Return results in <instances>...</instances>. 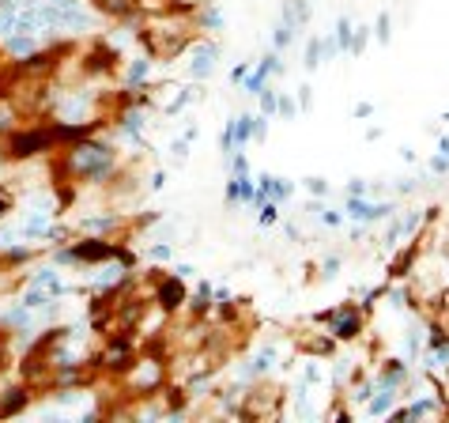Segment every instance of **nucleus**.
Returning a JSON list of instances; mask_svg holds the SVG:
<instances>
[{"label": "nucleus", "instance_id": "39448f33", "mask_svg": "<svg viewBox=\"0 0 449 423\" xmlns=\"http://www.w3.org/2000/svg\"><path fill=\"white\" fill-rule=\"evenodd\" d=\"M83 170H106V163H110V151H102V148H83L79 151V159H76Z\"/></svg>", "mask_w": 449, "mask_h": 423}, {"label": "nucleus", "instance_id": "9d476101", "mask_svg": "<svg viewBox=\"0 0 449 423\" xmlns=\"http://www.w3.org/2000/svg\"><path fill=\"white\" fill-rule=\"evenodd\" d=\"M295 35H299V30H295V27H291V23H283V19H279V27H276V35H272V46H276V53H283V50H287V46H291V42H295Z\"/></svg>", "mask_w": 449, "mask_h": 423}, {"label": "nucleus", "instance_id": "f257e3e1", "mask_svg": "<svg viewBox=\"0 0 449 423\" xmlns=\"http://www.w3.org/2000/svg\"><path fill=\"white\" fill-rule=\"evenodd\" d=\"M359 333H363V310L351 302L332 310V340H355Z\"/></svg>", "mask_w": 449, "mask_h": 423}, {"label": "nucleus", "instance_id": "72a5a7b5", "mask_svg": "<svg viewBox=\"0 0 449 423\" xmlns=\"http://www.w3.org/2000/svg\"><path fill=\"white\" fill-rule=\"evenodd\" d=\"M438 155H449V137L438 140Z\"/></svg>", "mask_w": 449, "mask_h": 423}, {"label": "nucleus", "instance_id": "6e6552de", "mask_svg": "<svg viewBox=\"0 0 449 423\" xmlns=\"http://www.w3.org/2000/svg\"><path fill=\"white\" fill-rule=\"evenodd\" d=\"M34 287H42V291H50V295H61L64 291V280H61L57 268H42V273L34 276Z\"/></svg>", "mask_w": 449, "mask_h": 423}, {"label": "nucleus", "instance_id": "5701e85b", "mask_svg": "<svg viewBox=\"0 0 449 423\" xmlns=\"http://www.w3.org/2000/svg\"><path fill=\"white\" fill-rule=\"evenodd\" d=\"M257 99H261V110H264V114H276V91H268V87H264V91L261 95H257Z\"/></svg>", "mask_w": 449, "mask_h": 423}, {"label": "nucleus", "instance_id": "aec40b11", "mask_svg": "<svg viewBox=\"0 0 449 423\" xmlns=\"http://www.w3.org/2000/svg\"><path fill=\"white\" fill-rule=\"evenodd\" d=\"M117 280H121V265L99 268V276H94V284H102V287H106V284H117Z\"/></svg>", "mask_w": 449, "mask_h": 423}, {"label": "nucleus", "instance_id": "7ed1b4c3", "mask_svg": "<svg viewBox=\"0 0 449 423\" xmlns=\"http://www.w3.org/2000/svg\"><path fill=\"white\" fill-rule=\"evenodd\" d=\"M215 57H219V50H215L212 42H200V46H192L189 50V72L197 79H208L215 72Z\"/></svg>", "mask_w": 449, "mask_h": 423}, {"label": "nucleus", "instance_id": "412c9836", "mask_svg": "<svg viewBox=\"0 0 449 423\" xmlns=\"http://www.w3.org/2000/svg\"><path fill=\"white\" fill-rule=\"evenodd\" d=\"M178 302H181V284L174 280V284L163 287V306H178Z\"/></svg>", "mask_w": 449, "mask_h": 423}, {"label": "nucleus", "instance_id": "393cba45", "mask_svg": "<svg viewBox=\"0 0 449 423\" xmlns=\"http://www.w3.org/2000/svg\"><path fill=\"white\" fill-rule=\"evenodd\" d=\"M317 215H321V223H325V227H340V223H343V215H340V212H325V208H317Z\"/></svg>", "mask_w": 449, "mask_h": 423}, {"label": "nucleus", "instance_id": "f03ea898", "mask_svg": "<svg viewBox=\"0 0 449 423\" xmlns=\"http://www.w3.org/2000/svg\"><path fill=\"white\" fill-rule=\"evenodd\" d=\"M385 215H392V201L370 204L366 197H348V219H355V223H374V219H385Z\"/></svg>", "mask_w": 449, "mask_h": 423}, {"label": "nucleus", "instance_id": "1a4fd4ad", "mask_svg": "<svg viewBox=\"0 0 449 423\" xmlns=\"http://www.w3.org/2000/svg\"><path fill=\"white\" fill-rule=\"evenodd\" d=\"M351 35H355V30H351V19L348 15H340V19H336V46H340V53H351Z\"/></svg>", "mask_w": 449, "mask_h": 423}, {"label": "nucleus", "instance_id": "f704fd0d", "mask_svg": "<svg viewBox=\"0 0 449 423\" xmlns=\"http://www.w3.org/2000/svg\"><path fill=\"white\" fill-rule=\"evenodd\" d=\"M53 4H72V0H53Z\"/></svg>", "mask_w": 449, "mask_h": 423}, {"label": "nucleus", "instance_id": "2eb2a0df", "mask_svg": "<svg viewBox=\"0 0 449 423\" xmlns=\"http://www.w3.org/2000/svg\"><path fill=\"white\" fill-rule=\"evenodd\" d=\"M302 65H306V72H314L321 65V38H310L306 42V61H302Z\"/></svg>", "mask_w": 449, "mask_h": 423}, {"label": "nucleus", "instance_id": "7c9ffc66", "mask_svg": "<svg viewBox=\"0 0 449 423\" xmlns=\"http://www.w3.org/2000/svg\"><path fill=\"white\" fill-rule=\"evenodd\" d=\"M430 170H435V174H449V155H438L435 163H430Z\"/></svg>", "mask_w": 449, "mask_h": 423}, {"label": "nucleus", "instance_id": "f3484780", "mask_svg": "<svg viewBox=\"0 0 449 423\" xmlns=\"http://www.w3.org/2000/svg\"><path fill=\"white\" fill-rule=\"evenodd\" d=\"M261 208V227H272V223L279 219V201H264V204H257Z\"/></svg>", "mask_w": 449, "mask_h": 423}, {"label": "nucleus", "instance_id": "473e14b6", "mask_svg": "<svg viewBox=\"0 0 449 423\" xmlns=\"http://www.w3.org/2000/svg\"><path fill=\"white\" fill-rule=\"evenodd\" d=\"M370 114H374L370 102H359V106H355V117H370Z\"/></svg>", "mask_w": 449, "mask_h": 423}, {"label": "nucleus", "instance_id": "ddd939ff", "mask_svg": "<svg viewBox=\"0 0 449 423\" xmlns=\"http://www.w3.org/2000/svg\"><path fill=\"white\" fill-rule=\"evenodd\" d=\"M374 38H378L381 46H389V38H392V19H389V12H381L378 19H374Z\"/></svg>", "mask_w": 449, "mask_h": 423}, {"label": "nucleus", "instance_id": "a211bd4d", "mask_svg": "<svg viewBox=\"0 0 449 423\" xmlns=\"http://www.w3.org/2000/svg\"><path fill=\"white\" fill-rule=\"evenodd\" d=\"M276 114H283V117H295V114H299V102H295L291 95H276Z\"/></svg>", "mask_w": 449, "mask_h": 423}, {"label": "nucleus", "instance_id": "f8f14e48", "mask_svg": "<svg viewBox=\"0 0 449 423\" xmlns=\"http://www.w3.org/2000/svg\"><path fill=\"white\" fill-rule=\"evenodd\" d=\"M272 359H276V344H264L261 352H257V359H253V374H268Z\"/></svg>", "mask_w": 449, "mask_h": 423}, {"label": "nucleus", "instance_id": "cd10ccee", "mask_svg": "<svg viewBox=\"0 0 449 423\" xmlns=\"http://www.w3.org/2000/svg\"><path fill=\"white\" fill-rule=\"evenodd\" d=\"M348 197H366V181L363 178H351L348 181Z\"/></svg>", "mask_w": 449, "mask_h": 423}, {"label": "nucleus", "instance_id": "b1692460", "mask_svg": "<svg viewBox=\"0 0 449 423\" xmlns=\"http://www.w3.org/2000/svg\"><path fill=\"white\" fill-rule=\"evenodd\" d=\"M336 53H340L336 38H332V35H325V38H321V57H336Z\"/></svg>", "mask_w": 449, "mask_h": 423}, {"label": "nucleus", "instance_id": "a878e982", "mask_svg": "<svg viewBox=\"0 0 449 423\" xmlns=\"http://www.w3.org/2000/svg\"><path fill=\"white\" fill-rule=\"evenodd\" d=\"M314 106V87H299V110Z\"/></svg>", "mask_w": 449, "mask_h": 423}, {"label": "nucleus", "instance_id": "c756f323", "mask_svg": "<svg viewBox=\"0 0 449 423\" xmlns=\"http://www.w3.org/2000/svg\"><path fill=\"white\" fill-rule=\"evenodd\" d=\"M151 257H159V261H170V257H174V250H170V246H151Z\"/></svg>", "mask_w": 449, "mask_h": 423}, {"label": "nucleus", "instance_id": "2f4dec72", "mask_svg": "<svg viewBox=\"0 0 449 423\" xmlns=\"http://www.w3.org/2000/svg\"><path fill=\"white\" fill-rule=\"evenodd\" d=\"M246 76H250V65H238L235 72H230V79H235V83H242Z\"/></svg>", "mask_w": 449, "mask_h": 423}, {"label": "nucleus", "instance_id": "dca6fc26", "mask_svg": "<svg viewBox=\"0 0 449 423\" xmlns=\"http://www.w3.org/2000/svg\"><path fill=\"white\" fill-rule=\"evenodd\" d=\"M370 46V30L366 27H359L355 35H351V57H363V50Z\"/></svg>", "mask_w": 449, "mask_h": 423}, {"label": "nucleus", "instance_id": "6ab92c4d", "mask_svg": "<svg viewBox=\"0 0 449 423\" xmlns=\"http://www.w3.org/2000/svg\"><path fill=\"white\" fill-rule=\"evenodd\" d=\"M419 348H423V337L408 329V337H404V352H408V359H404V363H412V359L419 355Z\"/></svg>", "mask_w": 449, "mask_h": 423}, {"label": "nucleus", "instance_id": "4468645a", "mask_svg": "<svg viewBox=\"0 0 449 423\" xmlns=\"http://www.w3.org/2000/svg\"><path fill=\"white\" fill-rule=\"evenodd\" d=\"M148 72H151V61L136 57L132 65H128V83H143V79H148Z\"/></svg>", "mask_w": 449, "mask_h": 423}, {"label": "nucleus", "instance_id": "9b49d317", "mask_svg": "<svg viewBox=\"0 0 449 423\" xmlns=\"http://www.w3.org/2000/svg\"><path fill=\"white\" fill-rule=\"evenodd\" d=\"M23 208L27 212H53V197L50 193H30L27 201H23Z\"/></svg>", "mask_w": 449, "mask_h": 423}, {"label": "nucleus", "instance_id": "4be33fe9", "mask_svg": "<svg viewBox=\"0 0 449 423\" xmlns=\"http://www.w3.org/2000/svg\"><path fill=\"white\" fill-rule=\"evenodd\" d=\"M200 23H204V27H212V30H219V27H223L219 8H204V12H200Z\"/></svg>", "mask_w": 449, "mask_h": 423}, {"label": "nucleus", "instance_id": "423d86ee", "mask_svg": "<svg viewBox=\"0 0 449 423\" xmlns=\"http://www.w3.org/2000/svg\"><path fill=\"white\" fill-rule=\"evenodd\" d=\"M8 53H15V57H27V53L38 50V35H8Z\"/></svg>", "mask_w": 449, "mask_h": 423}, {"label": "nucleus", "instance_id": "20e7f679", "mask_svg": "<svg viewBox=\"0 0 449 423\" xmlns=\"http://www.w3.org/2000/svg\"><path fill=\"white\" fill-rule=\"evenodd\" d=\"M392 401H397V393H392L389 386H378L366 397V412H370V416H385V412H392Z\"/></svg>", "mask_w": 449, "mask_h": 423}, {"label": "nucleus", "instance_id": "0eeeda50", "mask_svg": "<svg viewBox=\"0 0 449 423\" xmlns=\"http://www.w3.org/2000/svg\"><path fill=\"white\" fill-rule=\"evenodd\" d=\"M87 114H91V102H87V99H68L61 106V117H64V121H72V125L87 121Z\"/></svg>", "mask_w": 449, "mask_h": 423}, {"label": "nucleus", "instance_id": "c85d7f7f", "mask_svg": "<svg viewBox=\"0 0 449 423\" xmlns=\"http://www.w3.org/2000/svg\"><path fill=\"white\" fill-rule=\"evenodd\" d=\"M306 189H310L314 197H325V193H328V186H325L321 178H310V181H306Z\"/></svg>", "mask_w": 449, "mask_h": 423}, {"label": "nucleus", "instance_id": "bb28decb", "mask_svg": "<svg viewBox=\"0 0 449 423\" xmlns=\"http://www.w3.org/2000/svg\"><path fill=\"white\" fill-rule=\"evenodd\" d=\"M321 268H325L321 276H325V280H332V276L340 273V257H325V265H321Z\"/></svg>", "mask_w": 449, "mask_h": 423}]
</instances>
